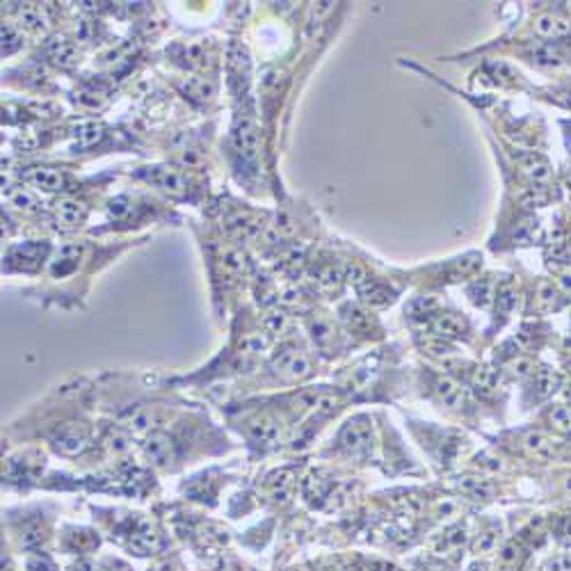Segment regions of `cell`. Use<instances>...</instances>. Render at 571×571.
Listing matches in <instances>:
<instances>
[{
	"instance_id": "1",
	"label": "cell",
	"mask_w": 571,
	"mask_h": 571,
	"mask_svg": "<svg viewBox=\"0 0 571 571\" xmlns=\"http://www.w3.org/2000/svg\"><path fill=\"white\" fill-rule=\"evenodd\" d=\"M371 434H373L371 420L359 416L355 420H350L348 427L341 432V443L348 450H362L371 446Z\"/></svg>"
},
{
	"instance_id": "2",
	"label": "cell",
	"mask_w": 571,
	"mask_h": 571,
	"mask_svg": "<svg viewBox=\"0 0 571 571\" xmlns=\"http://www.w3.org/2000/svg\"><path fill=\"white\" fill-rule=\"evenodd\" d=\"M85 441H87V430L85 427H80V425H66L57 432V437H55L57 448L66 455L78 453V450L85 446Z\"/></svg>"
},
{
	"instance_id": "3",
	"label": "cell",
	"mask_w": 571,
	"mask_h": 571,
	"mask_svg": "<svg viewBox=\"0 0 571 571\" xmlns=\"http://www.w3.org/2000/svg\"><path fill=\"white\" fill-rule=\"evenodd\" d=\"M530 57L535 64L546 66V69H560V66H565L567 62V57L562 55L560 48H555L553 44H535V46L530 48Z\"/></svg>"
},
{
	"instance_id": "4",
	"label": "cell",
	"mask_w": 571,
	"mask_h": 571,
	"mask_svg": "<svg viewBox=\"0 0 571 571\" xmlns=\"http://www.w3.org/2000/svg\"><path fill=\"white\" fill-rule=\"evenodd\" d=\"M519 165H521V169L525 171V174L532 178V181L542 183V181H548V178H551V165H548L542 156L523 153V156H519Z\"/></svg>"
},
{
	"instance_id": "5",
	"label": "cell",
	"mask_w": 571,
	"mask_h": 571,
	"mask_svg": "<svg viewBox=\"0 0 571 571\" xmlns=\"http://www.w3.org/2000/svg\"><path fill=\"white\" fill-rule=\"evenodd\" d=\"M532 28H535V32L539 37H562V35L571 32V26L567 21L560 17H553V14H542V17H537Z\"/></svg>"
},
{
	"instance_id": "6",
	"label": "cell",
	"mask_w": 571,
	"mask_h": 571,
	"mask_svg": "<svg viewBox=\"0 0 571 571\" xmlns=\"http://www.w3.org/2000/svg\"><path fill=\"white\" fill-rule=\"evenodd\" d=\"M432 329L434 334H439L441 338H457L467 332V322H464L460 315L443 313V315H437V320L432 322Z\"/></svg>"
},
{
	"instance_id": "7",
	"label": "cell",
	"mask_w": 571,
	"mask_h": 571,
	"mask_svg": "<svg viewBox=\"0 0 571 571\" xmlns=\"http://www.w3.org/2000/svg\"><path fill=\"white\" fill-rule=\"evenodd\" d=\"M55 217H57V224H62L64 229H73V227H78V224L82 222L85 213H82V208H80L78 201L64 199V201H59V204L55 206Z\"/></svg>"
},
{
	"instance_id": "8",
	"label": "cell",
	"mask_w": 571,
	"mask_h": 571,
	"mask_svg": "<svg viewBox=\"0 0 571 571\" xmlns=\"http://www.w3.org/2000/svg\"><path fill=\"white\" fill-rule=\"evenodd\" d=\"M437 395H439V400L446 404V407H450V409H460L462 404H464V400H467V397H464L462 386L457 384V382L448 380V377L446 380H439Z\"/></svg>"
},
{
	"instance_id": "9",
	"label": "cell",
	"mask_w": 571,
	"mask_h": 571,
	"mask_svg": "<svg viewBox=\"0 0 571 571\" xmlns=\"http://www.w3.org/2000/svg\"><path fill=\"white\" fill-rule=\"evenodd\" d=\"M359 290H362L366 302L373 306H386L391 299H393V292H391L384 283H377L373 279H366L362 286H359Z\"/></svg>"
},
{
	"instance_id": "10",
	"label": "cell",
	"mask_w": 571,
	"mask_h": 571,
	"mask_svg": "<svg viewBox=\"0 0 571 571\" xmlns=\"http://www.w3.org/2000/svg\"><path fill=\"white\" fill-rule=\"evenodd\" d=\"M279 368H281L286 375H288L290 380H302V377H306V375L311 373V362L304 355H297V352H292V355H286L281 359Z\"/></svg>"
},
{
	"instance_id": "11",
	"label": "cell",
	"mask_w": 571,
	"mask_h": 571,
	"mask_svg": "<svg viewBox=\"0 0 571 571\" xmlns=\"http://www.w3.org/2000/svg\"><path fill=\"white\" fill-rule=\"evenodd\" d=\"M525 446H528L530 453L535 457H539V460H551V457L555 455L553 441L542 432H530L528 437H525Z\"/></svg>"
},
{
	"instance_id": "12",
	"label": "cell",
	"mask_w": 571,
	"mask_h": 571,
	"mask_svg": "<svg viewBox=\"0 0 571 571\" xmlns=\"http://www.w3.org/2000/svg\"><path fill=\"white\" fill-rule=\"evenodd\" d=\"M144 450L153 462H165L171 453V441H169V437H165L162 432H156L149 437Z\"/></svg>"
},
{
	"instance_id": "13",
	"label": "cell",
	"mask_w": 571,
	"mask_h": 571,
	"mask_svg": "<svg viewBox=\"0 0 571 571\" xmlns=\"http://www.w3.org/2000/svg\"><path fill=\"white\" fill-rule=\"evenodd\" d=\"M30 181L37 187H44V190H62L64 187V174L57 169H37Z\"/></svg>"
},
{
	"instance_id": "14",
	"label": "cell",
	"mask_w": 571,
	"mask_h": 571,
	"mask_svg": "<svg viewBox=\"0 0 571 571\" xmlns=\"http://www.w3.org/2000/svg\"><path fill=\"white\" fill-rule=\"evenodd\" d=\"M252 434H254V439L261 443H274L277 437H279V425L270 418H259L252 423Z\"/></svg>"
},
{
	"instance_id": "15",
	"label": "cell",
	"mask_w": 571,
	"mask_h": 571,
	"mask_svg": "<svg viewBox=\"0 0 571 571\" xmlns=\"http://www.w3.org/2000/svg\"><path fill=\"white\" fill-rule=\"evenodd\" d=\"M496 382H498V375H496V371H492V368H478L476 375H473V386L483 395H492V391L496 389Z\"/></svg>"
},
{
	"instance_id": "16",
	"label": "cell",
	"mask_w": 571,
	"mask_h": 571,
	"mask_svg": "<svg viewBox=\"0 0 571 571\" xmlns=\"http://www.w3.org/2000/svg\"><path fill=\"white\" fill-rule=\"evenodd\" d=\"M153 181L165 187V190H171V192H181L183 190V178L181 174H176V171H171V169H160L156 174Z\"/></svg>"
},
{
	"instance_id": "17",
	"label": "cell",
	"mask_w": 571,
	"mask_h": 571,
	"mask_svg": "<svg viewBox=\"0 0 571 571\" xmlns=\"http://www.w3.org/2000/svg\"><path fill=\"white\" fill-rule=\"evenodd\" d=\"M551 423L555 430L571 432V407H567V404H558V407L551 411Z\"/></svg>"
},
{
	"instance_id": "18",
	"label": "cell",
	"mask_w": 571,
	"mask_h": 571,
	"mask_svg": "<svg viewBox=\"0 0 571 571\" xmlns=\"http://www.w3.org/2000/svg\"><path fill=\"white\" fill-rule=\"evenodd\" d=\"M462 489L469 494H476V496H487L494 492V487L489 480H485V478H464Z\"/></svg>"
},
{
	"instance_id": "19",
	"label": "cell",
	"mask_w": 571,
	"mask_h": 571,
	"mask_svg": "<svg viewBox=\"0 0 571 571\" xmlns=\"http://www.w3.org/2000/svg\"><path fill=\"white\" fill-rule=\"evenodd\" d=\"M496 544H498V530L489 528V530H485L483 535H480L478 544H476V551L478 553H489L496 548Z\"/></svg>"
},
{
	"instance_id": "20",
	"label": "cell",
	"mask_w": 571,
	"mask_h": 571,
	"mask_svg": "<svg viewBox=\"0 0 571 571\" xmlns=\"http://www.w3.org/2000/svg\"><path fill=\"white\" fill-rule=\"evenodd\" d=\"M555 386H558V375L555 373L542 371L537 375V389H539V393L542 395H548L551 391H555Z\"/></svg>"
},
{
	"instance_id": "21",
	"label": "cell",
	"mask_w": 571,
	"mask_h": 571,
	"mask_svg": "<svg viewBox=\"0 0 571 571\" xmlns=\"http://www.w3.org/2000/svg\"><path fill=\"white\" fill-rule=\"evenodd\" d=\"M471 295H476V302L478 304H487L489 302V299L494 297V286L492 283H487V281H483V283H476L471 288Z\"/></svg>"
},
{
	"instance_id": "22",
	"label": "cell",
	"mask_w": 571,
	"mask_h": 571,
	"mask_svg": "<svg viewBox=\"0 0 571 571\" xmlns=\"http://www.w3.org/2000/svg\"><path fill=\"white\" fill-rule=\"evenodd\" d=\"M313 338L320 345H325L327 341H332L334 334H332V327H329V322H325V320L313 322Z\"/></svg>"
},
{
	"instance_id": "23",
	"label": "cell",
	"mask_w": 571,
	"mask_h": 571,
	"mask_svg": "<svg viewBox=\"0 0 571 571\" xmlns=\"http://www.w3.org/2000/svg\"><path fill=\"white\" fill-rule=\"evenodd\" d=\"M76 138L80 140V144L82 147H89L92 142L99 140V126L96 124H87V126H82V129L76 133Z\"/></svg>"
},
{
	"instance_id": "24",
	"label": "cell",
	"mask_w": 571,
	"mask_h": 571,
	"mask_svg": "<svg viewBox=\"0 0 571 571\" xmlns=\"http://www.w3.org/2000/svg\"><path fill=\"white\" fill-rule=\"evenodd\" d=\"M548 571H571V553L555 555V558L548 562Z\"/></svg>"
},
{
	"instance_id": "25",
	"label": "cell",
	"mask_w": 571,
	"mask_h": 571,
	"mask_svg": "<svg viewBox=\"0 0 571 571\" xmlns=\"http://www.w3.org/2000/svg\"><path fill=\"white\" fill-rule=\"evenodd\" d=\"M512 373L516 375V377H525V375L532 373V362L530 359H516V362L512 364Z\"/></svg>"
},
{
	"instance_id": "26",
	"label": "cell",
	"mask_w": 571,
	"mask_h": 571,
	"mask_svg": "<svg viewBox=\"0 0 571 571\" xmlns=\"http://www.w3.org/2000/svg\"><path fill=\"white\" fill-rule=\"evenodd\" d=\"M539 299H542V304L551 306L555 302V290H553V283H542L539 286Z\"/></svg>"
},
{
	"instance_id": "27",
	"label": "cell",
	"mask_w": 571,
	"mask_h": 571,
	"mask_svg": "<svg viewBox=\"0 0 571 571\" xmlns=\"http://www.w3.org/2000/svg\"><path fill=\"white\" fill-rule=\"evenodd\" d=\"M12 204H14V206H19V208H28V204H35V199L30 197L28 192L19 190L17 194H12Z\"/></svg>"
},
{
	"instance_id": "28",
	"label": "cell",
	"mask_w": 571,
	"mask_h": 571,
	"mask_svg": "<svg viewBox=\"0 0 571 571\" xmlns=\"http://www.w3.org/2000/svg\"><path fill=\"white\" fill-rule=\"evenodd\" d=\"M560 283L565 286L567 290H571V274H562V279H560Z\"/></svg>"
},
{
	"instance_id": "29",
	"label": "cell",
	"mask_w": 571,
	"mask_h": 571,
	"mask_svg": "<svg viewBox=\"0 0 571 571\" xmlns=\"http://www.w3.org/2000/svg\"><path fill=\"white\" fill-rule=\"evenodd\" d=\"M469 571H487V565H480V562H478V565H473Z\"/></svg>"
},
{
	"instance_id": "30",
	"label": "cell",
	"mask_w": 571,
	"mask_h": 571,
	"mask_svg": "<svg viewBox=\"0 0 571 571\" xmlns=\"http://www.w3.org/2000/svg\"><path fill=\"white\" fill-rule=\"evenodd\" d=\"M565 103L571 108V89H569V92H565Z\"/></svg>"
},
{
	"instance_id": "31",
	"label": "cell",
	"mask_w": 571,
	"mask_h": 571,
	"mask_svg": "<svg viewBox=\"0 0 571 571\" xmlns=\"http://www.w3.org/2000/svg\"><path fill=\"white\" fill-rule=\"evenodd\" d=\"M565 393H567V395L571 397V380L567 382V389H565Z\"/></svg>"
},
{
	"instance_id": "32",
	"label": "cell",
	"mask_w": 571,
	"mask_h": 571,
	"mask_svg": "<svg viewBox=\"0 0 571 571\" xmlns=\"http://www.w3.org/2000/svg\"><path fill=\"white\" fill-rule=\"evenodd\" d=\"M565 487H567V492L571 494V476L567 478V483H565Z\"/></svg>"
},
{
	"instance_id": "33",
	"label": "cell",
	"mask_w": 571,
	"mask_h": 571,
	"mask_svg": "<svg viewBox=\"0 0 571 571\" xmlns=\"http://www.w3.org/2000/svg\"><path fill=\"white\" fill-rule=\"evenodd\" d=\"M567 532H569V535H571V521H567Z\"/></svg>"
},
{
	"instance_id": "34",
	"label": "cell",
	"mask_w": 571,
	"mask_h": 571,
	"mask_svg": "<svg viewBox=\"0 0 571 571\" xmlns=\"http://www.w3.org/2000/svg\"><path fill=\"white\" fill-rule=\"evenodd\" d=\"M569 240H571V236H569Z\"/></svg>"
}]
</instances>
